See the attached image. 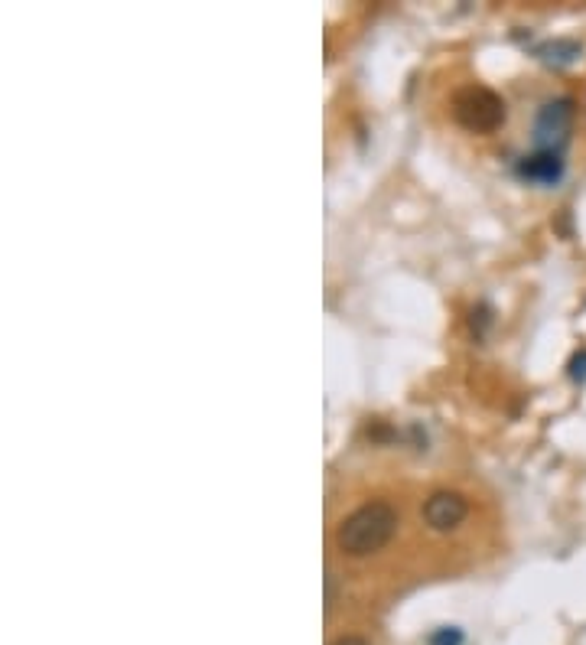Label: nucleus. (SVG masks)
Instances as JSON below:
<instances>
[{
	"label": "nucleus",
	"mask_w": 586,
	"mask_h": 645,
	"mask_svg": "<svg viewBox=\"0 0 586 645\" xmlns=\"http://www.w3.org/2000/svg\"><path fill=\"white\" fill-rule=\"evenodd\" d=\"M398 531V512L388 502H368L346 515L336 528V545L349 558H365L388 545Z\"/></svg>",
	"instance_id": "1"
},
{
	"label": "nucleus",
	"mask_w": 586,
	"mask_h": 645,
	"mask_svg": "<svg viewBox=\"0 0 586 645\" xmlns=\"http://www.w3.org/2000/svg\"><path fill=\"white\" fill-rule=\"evenodd\" d=\"M453 118L463 124L466 131L489 134L505 121V101L492 92V88L469 85L453 98Z\"/></svg>",
	"instance_id": "2"
},
{
	"label": "nucleus",
	"mask_w": 586,
	"mask_h": 645,
	"mask_svg": "<svg viewBox=\"0 0 586 645\" xmlns=\"http://www.w3.org/2000/svg\"><path fill=\"white\" fill-rule=\"evenodd\" d=\"M573 128V98L560 95L544 101L538 118H534V150H554L564 154Z\"/></svg>",
	"instance_id": "3"
},
{
	"label": "nucleus",
	"mask_w": 586,
	"mask_h": 645,
	"mask_svg": "<svg viewBox=\"0 0 586 645\" xmlns=\"http://www.w3.org/2000/svg\"><path fill=\"white\" fill-rule=\"evenodd\" d=\"M469 515V502L466 496L453 489H440L424 502V522L433 531H453L463 525V518Z\"/></svg>",
	"instance_id": "4"
},
{
	"label": "nucleus",
	"mask_w": 586,
	"mask_h": 645,
	"mask_svg": "<svg viewBox=\"0 0 586 645\" xmlns=\"http://www.w3.org/2000/svg\"><path fill=\"white\" fill-rule=\"evenodd\" d=\"M564 170H567L564 154H554V150H531V154L518 157L515 163V173L534 186H557L564 180Z\"/></svg>",
	"instance_id": "5"
},
{
	"label": "nucleus",
	"mask_w": 586,
	"mask_h": 645,
	"mask_svg": "<svg viewBox=\"0 0 586 645\" xmlns=\"http://www.w3.org/2000/svg\"><path fill=\"white\" fill-rule=\"evenodd\" d=\"M580 56V46L570 40H557V43H544L538 46V59L547 62V66H567Z\"/></svg>",
	"instance_id": "6"
},
{
	"label": "nucleus",
	"mask_w": 586,
	"mask_h": 645,
	"mask_svg": "<svg viewBox=\"0 0 586 645\" xmlns=\"http://www.w3.org/2000/svg\"><path fill=\"white\" fill-rule=\"evenodd\" d=\"M427 645H463V629H456V626H440V629H433L430 639H427Z\"/></svg>",
	"instance_id": "7"
},
{
	"label": "nucleus",
	"mask_w": 586,
	"mask_h": 645,
	"mask_svg": "<svg viewBox=\"0 0 586 645\" xmlns=\"http://www.w3.org/2000/svg\"><path fill=\"white\" fill-rule=\"evenodd\" d=\"M567 375H570L577 385H583V382H586V349L573 352V359H570V365H567Z\"/></svg>",
	"instance_id": "8"
},
{
	"label": "nucleus",
	"mask_w": 586,
	"mask_h": 645,
	"mask_svg": "<svg viewBox=\"0 0 586 645\" xmlns=\"http://www.w3.org/2000/svg\"><path fill=\"white\" fill-rule=\"evenodd\" d=\"M333 645H368L365 639H355V636H346V639H339V642H333Z\"/></svg>",
	"instance_id": "9"
}]
</instances>
